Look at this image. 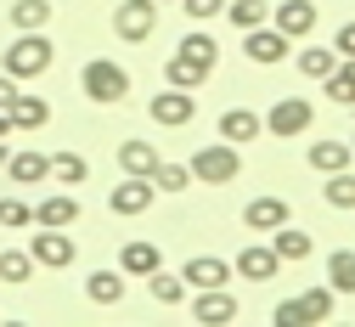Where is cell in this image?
<instances>
[{
	"label": "cell",
	"mask_w": 355,
	"mask_h": 327,
	"mask_svg": "<svg viewBox=\"0 0 355 327\" xmlns=\"http://www.w3.org/2000/svg\"><path fill=\"white\" fill-rule=\"evenodd\" d=\"M192 321H203V327H226V321H237V299H232L226 288H198V299H192Z\"/></svg>",
	"instance_id": "cell-11"
},
{
	"label": "cell",
	"mask_w": 355,
	"mask_h": 327,
	"mask_svg": "<svg viewBox=\"0 0 355 327\" xmlns=\"http://www.w3.org/2000/svg\"><path fill=\"white\" fill-rule=\"evenodd\" d=\"M6 135H12V113H6V108H0V142H6Z\"/></svg>",
	"instance_id": "cell-41"
},
{
	"label": "cell",
	"mask_w": 355,
	"mask_h": 327,
	"mask_svg": "<svg viewBox=\"0 0 355 327\" xmlns=\"http://www.w3.org/2000/svg\"><path fill=\"white\" fill-rule=\"evenodd\" d=\"M226 17H232V28L243 34V28L271 23V6H265V0H232V6H226Z\"/></svg>",
	"instance_id": "cell-31"
},
{
	"label": "cell",
	"mask_w": 355,
	"mask_h": 327,
	"mask_svg": "<svg viewBox=\"0 0 355 327\" xmlns=\"http://www.w3.org/2000/svg\"><path fill=\"white\" fill-rule=\"evenodd\" d=\"M237 276H248V283H271V276L282 271V260H277V249H265V243H248L243 254H237V265H232Z\"/></svg>",
	"instance_id": "cell-14"
},
{
	"label": "cell",
	"mask_w": 355,
	"mask_h": 327,
	"mask_svg": "<svg viewBox=\"0 0 355 327\" xmlns=\"http://www.w3.org/2000/svg\"><path fill=\"white\" fill-rule=\"evenodd\" d=\"M338 68V51H333V45H310V51H299V74L304 79H327Z\"/></svg>",
	"instance_id": "cell-30"
},
{
	"label": "cell",
	"mask_w": 355,
	"mask_h": 327,
	"mask_svg": "<svg viewBox=\"0 0 355 327\" xmlns=\"http://www.w3.org/2000/svg\"><path fill=\"white\" fill-rule=\"evenodd\" d=\"M355 147L349 142H310V169L316 175H333V169H349Z\"/></svg>",
	"instance_id": "cell-20"
},
{
	"label": "cell",
	"mask_w": 355,
	"mask_h": 327,
	"mask_svg": "<svg viewBox=\"0 0 355 327\" xmlns=\"http://www.w3.org/2000/svg\"><path fill=\"white\" fill-rule=\"evenodd\" d=\"M153 28H158V0H119L113 6V34L119 40H153Z\"/></svg>",
	"instance_id": "cell-5"
},
{
	"label": "cell",
	"mask_w": 355,
	"mask_h": 327,
	"mask_svg": "<svg viewBox=\"0 0 355 327\" xmlns=\"http://www.w3.org/2000/svg\"><path fill=\"white\" fill-rule=\"evenodd\" d=\"M271 23H277L288 40L316 34V0H282V6H271Z\"/></svg>",
	"instance_id": "cell-12"
},
{
	"label": "cell",
	"mask_w": 355,
	"mask_h": 327,
	"mask_svg": "<svg viewBox=\"0 0 355 327\" xmlns=\"http://www.w3.org/2000/svg\"><path fill=\"white\" fill-rule=\"evenodd\" d=\"M153 198H158V186H153V175H124V181L113 186V198H107V209H113V215H147V209H153Z\"/></svg>",
	"instance_id": "cell-10"
},
{
	"label": "cell",
	"mask_w": 355,
	"mask_h": 327,
	"mask_svg": "<svg viewBox=\"0 0 355 327\" xmlns=\"http://www.w3.org/2000/svg\"><path fill=\"white\" fill-rule=\"evenodd\" d=\"M327 288L333 294H355V249H333L327 254Z\"/></svg>",
	"instance_id": "cell-26"
},
{
	"label": "cell",
	"mask_w": 355,
	"mask_h": 327,
	"mask_svg": "<svg viewBox=\"0 0 355 327\" xmlns=\"http://www.w3.org/2000/svg\"><path fill=\"white\" fill-rule=\"evenodd\" d=\"M175 51H187V57H198V62H209V68H214V57H220V45H214L209 34H187L181 45H175Z\"/></svg>",
	"instance_id": "cell-37"
},
{
	"label": "cell",
	"mask_w": 355,
	"mask_h": 327,
	"mask_svg": "<svg viewBox=\"0 0 355 327\" xmlns=\"http://www.w3.org/2000/svg\"><path fill=\"white\" fill-rule=\"evenodd\" d=\"M6 158H12V153H6V142H0V169H6Z\"/></svg>",
	"instance_id": "cell-42"
},
{
	"label": "cell",
	"mask_w": 355,
	"mask_h": 327,
	"mask_svg": "<svg viewBox=\"0 0 355 327\" xmlns=\"http://www.w3.org/2000/svg\"><path fill=\"white\" fill-rule=\"evenodd\" d=\"M333 51H338V57H355V23H344V28L333 34Z\"/></svg>",
	"instance_id": "cell-39"
},
{
	"label": "cell",
	"mask_w": 355,
	"mask_h": 327,
	"mask_svg": "<svg viewBox=\"0 0 355 327\" xmlns=\"http://www.w3.org/2000/svg\"><path fill=\"white\" fill-rule=\"evenodd\" d=\"M158 6H164V0H158Z\"/></svg>",
	"instance_id": "cell-44"
},
{
	"label": "cell",
	"mask_w": 355,
	"mask_h": 327,
	"mask_svg": "<svg viewBox=\"0 0 355 327\" xmlns=\"http://www.w3.org/2000/svg\"><path fill=\"white\" fill-rule=\"evenodd\" d=\"M153 124H164V130H181V124H192L198 119V97L192 90H181V85H169L164 97H153Z\"/></svg>",
	"instance_id": "cell-9"
},
{
	"label": "cell",
	"mask_w": 355,
	"mask_h": 327,
	"mask_svg": "<svg viewBox=\"0 0 355 327\" xmlns=\"http://www.w3.org/2000/svg\"><path fill=\"white\" fill-rule=\"evenodd\" d=\"M51 181H62V186H85V181H91V164H85L79 153H57V158H51Z\"/></svg>",
	"instance_id": "cell-32"
},
{
	"label": "cell",
	"mask_w": 355,
	"mask_h": 327,
	"mask_svg": "<svg viewBox=\"0 0 355 327\" xmlns=\"http://www.w3.org/2000/svg\"><path fill=\"white\" fill-rule=\"evenodd\" d=\"M153 186H158V192H187V186H192V164H164V158H158Z\"/></svg>",
	"instance_id": "cell-34"
},
{
	"label": "cell",
	"mask_w": 355,
	"mask_h": 327,
	"mask_svg": "<svg viewBox=\"0 0 355 327\" xmlns=\"http://www.w3.org/2000/svg\"><path fill=\"white\" fill-rule=\"evenodd\" d=\"M220 142H232V147H243V142H259V130H265V119L259 113H248V108H226L220 113Z\"/></svg>",
	"instance_id": "cell-13"
},
{
	"label": "cell",
	"mask_w": 355,
	"mask_h": 327,
	"mask_svg": "<svg viewBox=\"0 0 355 327\" xmlns=\"http://www.w3.org/2000/svg\"><path fill=\"white\" fill-rule=\"evenodd\" d=\"M310 119H316V108H310L304 97H282V102H271V113H265V130H271L277 142H293V135L310 130Z\"/></svg>",
	"instance_id": "cell-6"
},
{
	"label": "cell",
	"mask_w": 355,
	"mask_h": 327,
	"mask_svg": "<svg viewBox=\"0 0 355 327\" xmlns=\"http://www.w3.org/2000/svg\"><path fill=\"white\" fill-rule=\"evenodd\" d=\"M237 175H243V153L232 142H209L192 153V181H203V186H226Z\"/></svg>",
	"instance_id": "cell-2"
},
{
	"label": "cell",
	"mask_w": 355,
	"mask_h": 327,
	"mask_svg": "<svg viewBox=\"0 0 355 327\" xmlns=\"http://www.w3.org/2000/svg\"><path fill=\"white\" fill-rule=\"evenodd\" d=\"M288 198H254L248 209H243V226L248 231H277V226H288Z\"/></svg>",
	"instance_id": "cell-16"
},
{
	"label": "cell",
	"mask_w": 355,
	"mask_h": 327,
	"mask_svg": "<svg viewBox=\"0 0 355 327\" xmlns=\"http://www.w3.org/2000/svg\"><path fill=\"white\" fill-rule=\"evenodd\" d=\"M181 276H187V288H226L232 283V265L214 260V254H198V260L181 265Z\"/></svg>",
	"instance_id": "cell-15"
},
{
	"label": "cell",
	"mask_w": 355,
	"mask_h": 327,
	"mask_svg": "<svg viewBox=\"0 0 355 327\" xmlns=\"http://www.w3.org/2000/svg\"><path fill=\"white\" fill-rule=\"evenodd\" d=\"M349 147H355V135H349Z\"/></svg>",
	"instance_id": "cell-43"
},
{
	"label": "cell",
	"mask_w": 355,
	"mask_h": 327,
	"mask_svg": "<svg viewBox=\"0 0 355 327\" xmlns=\"http://www.w3.org/2000/svg\"><path fill=\"white\" fill-rule=\"evenodd\" d=\"M333 288H304L299 299H282L277 310H271V321L277 327H310V321H327L333 316Z\"/></svg>",
	"instance_id": "cell-4"
},
{
	"label": "cell",
	"mask_w": 355,
	"mask_h": 327,
	"mask_svg": "<svg viewBox=\"0 0 355 327\" xmlns=\"http://www.w3.org/2000/svg\"><path fill=\"white\" fill-rule=\"evenodd\" d=\"M28 271H34L28 249H0V276H6V283H28Z\"/></svg>",
	"instance_id": "cell-35"
},
{
	"label": "cell",
	"mask_w": 355,
	"mask_h": 327,
	"mask_svg": "<svg viewBox=\"0 0 355 327\" xmlns=\"http://www.w3.org/2000/svg\"><path fill=\"white\" fill-rule=\"evenodd\" d=\"M158 265H164V260H158L153 243H124V249H119V271H124V276H153Z\"/></svg>",
	"instance_id": "cell-24"
},
{
	"label": "cell",
	"mask_w": 355,
	"mask_h": 327,
	"mask_svg": "<svg viewBox=\"0 0 355 327\" xmlns=\"http://www.w3.org/2000/svg\"><path fill=\"white\" fill-rule=\"evenodd\" d=\"M322 85H327V97H333L338 108H355V57H338V68H333Z\"/></svg>",
	"instance_id": "cell-25"
},
{
	"label": "cell",
	"mask_w": 355,
	"mask_h": 327,
	"mask_svg": "<svg viewBox=\"0 0 355 327\" xmlns=\"http://www.w3.org/2000/svg\"><path fill=\"white\" fill-rule=\"evenodd\" d=\"M322 198H327L333 209H355V175H349V169H333L327 186H322Z\"/></svg>",
	"instance_id": "cell-33"
},
{
	"label": "cell",
	"mask_w": 355,
	"mask_h": 327,
	"mask_svg": "<svg viewBox=\"0 0 355 327\" xmlns=\"http://www.w3.org/2000/svg\"><path fill=\"white\" fill-rule=\"evenodd\" d=\"M28 254H34V265H51V271L73 265V237H68V226H40L34 237H28Z\"/></svg>",
	"instance_id": "cell-8"
},
{
	"label": "cell",
	"mask_w": 355,
	"mask_h": 327,
	"mask_svg": "<svg viewBox=\"0 0 355 327\" xmlns=\"http://www.w3.org/2000/svg\"><path fill=\"white\" fill-rule=\"evenodd\" d=\"M28 220H34V209L23 198H0V226H6V231H23Z\"/></svg>",
	"instance_id": "cell-36"
},
{
	"label": "cell",
	"mask_w": 355,
	"mask_h": 327,
	"mask_svg": "<svg viewBox=\"0 0 355 327\" xmlns=\"http://www.w3.org/2000/svg\"><path fill=\"white\" fill-rule=\"evenodd\" d=\"M209 74H214V68H209V62H198V57H187V51H175V57L164 62V79H169V85H181V90H198Z\"/></svg>",
	"instance_id": "cell-18"
},
{
	"label": "cell",
	"mask_w": 355,
	"mask_h": 327,
	"mask_svg": "<svg viewBox=\"0 0 355 327\" xmlns=\"http://www.w3.org/2000/svg\"><path fill=\"white\" fill-rule=\"evenodd\" d=\"M51 34L46 28H23L12 45H6V57H0V62H6V74L12 79H34V74H46L51 68Z\"/></svg>",
	"instance_id": "cell-1"
},
{
	"label": "cell",
	"mask_w": 355,
	"mask_h": 327,
	"mask_svg": "<svg viewBox=\"0 0 355 327\" xmlns=\"http://www.w3.org/2000/svg\"><path fill=\"white\" fill-rule=\"evenodd\" d=\"M271 249H277V260H282V265H299V260H310V231L277 226V231H271Z\"/></svg>",
	"instance_id": "cell-23"
},
{
	"label": "cell",
	"mask_w": 355,
	"mask_h": 327,
	"mask_svg": "<svg viewBox=\"0 0 355 327\" xmlns=\"http://www.w3.org/2000/svg\"><path fill=\"white\" fill-rule=\"evenodd\" d=\"M147 283H153V299H158V305H181V299H187V276H181V271H164V265H158Z\"/></svg>",
	"instance_id": "cell-28"
},
{
	"label": "cell",
	"mask_w": 355,
	"mask_h": 327,
	"mask_svg": "<svg viewBox=\"0 0 355 327\" xmlns=\"http://www.w3.org/2000/svg\"><path fill=\"white\" fill-rule=\"evenodd\" d=\"M51 23V0H12V28H46Z\"/></svg>",
	"instance_id": "cell-29"
},
{
	"label": "cell",
	"mask_w": 355,
	"mask_h": 327,
	"mask_svg": "<svg viewBox=\"0 0 355 327\" xmlns=\"http://www.w3.org/2000/svg\"><path fill=\"white\" fill-rule=\"evenodd\" d=\"M12 130H46L51 124V102L46 97H23V90H17V97H12Z\"/></svg>",
	"instance_id": "cell-17"
},
{
	"label": "cell",
	"mask_w": 355,
	"mask_h": 327,
	"mask_svg": "<svg viewBox=\"0 0 355 327\" xmlns=\"http://www.w3.org/2000/svg\"><path fill=\"white\" fill-rule=\"evenodd\" d=\"M288 34L277 28V23H259V28H243V51H248V62H259V68H277L282 57H288Z\"/></svg>",
	"instance_id": "cell-7"
},
{
	"label": "cell",
	"mask_w": 355,
	"mask_h": 327,
	"mask_svg": "<svg viewBox=\"0 0 355 327\" xmlns=\"http://www.w3.org/2000/svg\"><path fill=\"white\" fill-rule=\"evenodd\" d=\"M73 220H79V203L68 192H51L46 203L34 209V226H73Z\"/></svg>",
	"instance_id": "cell-27"
},
{
	"label": "cell",
	"mask_w": 355,
	"mask_h": 327,
	"mask_svg": "<svg viewBox=\"0 0 355 327\" xmlns=\"http://www.w3.org/2000/svg\"><path fill=\"white\" fill-rule=\"evenodd\" d=\"M181 12H187L192 23H209V17L226 12V0H181Z\"/></svg>",
	"instance_id": "cell-38"
},
{
	"label": "cell",
	"mask_w": 355,
	"mask_h": 327,
	"mask_svg": "<svg viewBox=\"0 0 355 327\" xmlns=\"http://www.w3.org/2000/svg\"><path fill=\"white\" fill-rule=\"evenodd\" d=\"M85 299L91 305H119L124 299V271H91L85 276Z\"/></svg>",
	"instance_id": "cell-22"
},
{
	"label": "cell",
	"mask_w": 355,
	"mask_h": 327,
	"mask_svg": "<svg viewBox=\"0 0 355 327\" xmlns=\"http://www.w3.org/2000/svg\"><path fill=\"white\" fill-rule=\"evenodd\" d=\"M119 169H124V175H153V169H158V147L130 135V142H119Z\"/></svg>",
	"instance_id": "cell-19"
},
{
	"label": "cell",
	"mask_w": 355,
	"mask_h": 327,
	"mask_svg": "<svg viewBox=\"0 0 355 327\" xmlns=\"http://www.w3.org/2000/svg\"><path fill=\"white\" fill-rule=\"evenodd\" d=\"M12 97H17V79H12V74H0V108H12Z\"/></svg>",
	"instance_id": "cell-40"
},
{
	"label": "cell",
	"mask_w": 355,
	"mask_h": 327,
	"mask_svg": "<svg viewBox=\"0 0 355 327\" xmlns=\"http://www.w3.org/2000/svg\"><path fill=\"white\" fill-rule=\"evenodd\" d=\"M6 175H12L17 186H40V181L51 175V158H46V153H12V158H6Z\"/></svg>",
	"instance_id": "cell-21"
},
{
	"label": "cell",
	"mask_w": 355,
	"mask_h": 327,
	"mask_svg": "<svg viewBox=\"0 0 355 327\" xmlns=\"http://www.w3.org/2000/svg\"><path fill=\"white\" fill-rule=\"evenodd\" d=\"M79 85H85V97H91V102H124L130 97V74L113 57H91V62L79 68Z\"/></svg>",
	"instance_id": "cell-3"
}]
</instances>
